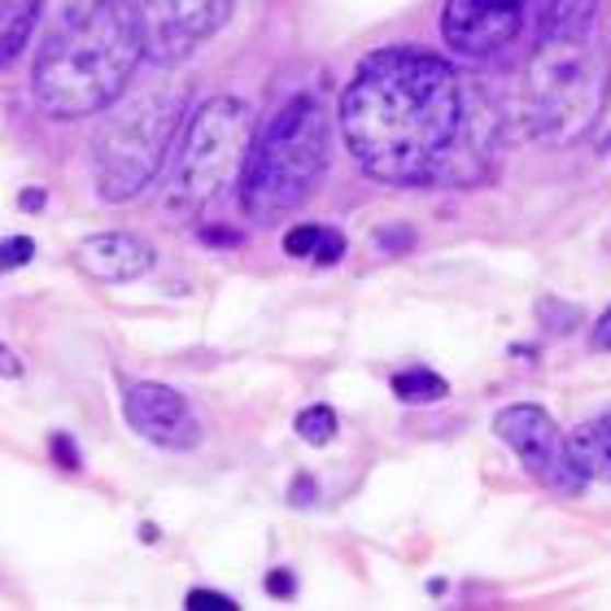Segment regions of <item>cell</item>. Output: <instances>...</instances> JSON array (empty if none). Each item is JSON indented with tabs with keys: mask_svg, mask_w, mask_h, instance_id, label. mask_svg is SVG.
I'll return each mask as SVG.
<instances>
[{
	"mask_svg": "<svg viewBox=\"0 0 611 611\" xmlns=\"http://www.w3.org/2000/svg\"><path fill=\"white\" fill-rule=\"evenodd\" d=\"M463 127V74L393 44L358 61L341 92V136L380 184H437Z\"/></svg>",
	"mask_w": 611,
	"mask_h": 611,
	"instance_id": "1",
	"label": "cell"
},
{
	"mask_svg": "<svg viewBox=\"0 0 611 611\" xmlns=\"http://www.w3.org/2000/svg\"><path fill=\"white\" fill-rule=\"evenodd\" d=\"M35 35L31 96L53 118H83L114 105L140 66L136 9L127 0H105L88 18Z\"/></svg>",
	"mask_w": 611,
	"mask_h": 611,
	"instance_id": "2",
	"label": "cell"
},
{
	"mask_svg": "<svg viewBox=\"0 0 611 611\" xmlns=\"http://www.w3.org/2000/svg\"><path fill=\"white\" fill-rule=\"evenodd\" d=\"M608 92L611 61L595 26L577 35H538V48L520 79L516 114L529 140L573 145L599 123Z\"/></svg>",
	"mask_w": 611,
	"mask_h": 611,
	"instance_id": "3",
	"label": "cell"
},
{
	"mask_svg": "<svg viewBox=\"0 0 611 611\" xmlns=\"http://www.w3.org/2000/svg\"><path fill=\"white\" fill-rule=\"evenodd\" d=\"M332 153V123L319 96H293L267 123L250 162L241 171V210L258 223H276L293 215L306 197L319 188Z\"/></svg>",
	"mask_w": 611,
	"mask_h": 611,
	"instance_id": "4",
	"label": "cell"
},
{
	"mask_svg": "<svg viewBox=\"0 0 611 611\" xmlns=\"http://www.w3.org/2000/svg\"><path fill=\"white\" fill-rule=\"evenodd\" d=\"M184 105L188 88L175 79H153L109 105L105 123L92 136V175L105 201H131L158 180L184 123Z\"/></svg>",
	"mask_w": 611,
	"mask_h": 611,
	"instance_id": "5",
	"label": "cell"
},
{
	"mask_svg": "<svg viewBox=\"0 0 611 611\" xmlns=\"http://www.w3.org/2000/svg\"><path fill=\"white\" fill-rule=\"evenodd\" d=\"M250 149H254V109L237 96L206 101L184 127L166 206L180 215H201L210 201L228 193V184L241 180Z\"/></svg>",
	"mask_w": 611,
	"mask_h": 611,
	"instance_id": "6",
	"label": "cell"
},
{
	"mask_svg": "<svg viewBox=\"0 0 611 611\" xmlns=\"http://www.w3.org/2000/svg\"><path fill=\"white\" fill-rule=\"evenodd\" d=\"M494 433H498V441L511 446V454L524 463V472L538 485H546L564 498H577L586 489V476L568 459V437L560 433V424L542 406H533V402L503 406L494 415Z\"/></svg>",
	"mask_w": 611,
	"mask_h": 611,
	"instance_id": "7",
	"label": "cell"
},
{
	"mask_svg": "<svg viewBox=\"0 0 611 611\" xmlns=\"http://www.w3.org/2000/svg\"><path fill=\"white\" fill-rule=\"evenodd\" d=\"M228 18L232 0H140L136 9L140 57H149L153 66H175L197 44H206Z\"/></svg>",
	"mask_w": 611,
	"mask_h": 611,
	"instance_id": "8",
	"label": "cell"
},
{
	"mask_svg": "<svg viewBox=\"0 0 611 611\" xmlns=\"http://www.w3.org/2000/svg\"><path fill=\"white\" fill-rule=\"evenodd\" d=\"M529 18V0H446L441 39L463 57L503 53Z\"/></svg>",
	"mask_w": 611,
	"mask_h": 611,
	"instance_id": "9",
	"label": "cell"
},
{
	"mask_svg": "<svg viewBox=\"0 0 611 611\" xmlns=\"http://www.w3.org/2000/svg\"><path fill=\"white\" fill-rule=\"evenodd\" d=\"M123 415L145 441H153L162 450H193L201 441L193 406L171 384H153V380L131 384L127 397H123Z\"/></svg>",
	"mask_w": 611,
	"mask_h": 611,
	"instance_id": "10",
	"label": "cell"
},
{
	"mask_svg": "<svg viewBox=\"0 0 611 611\" xmlns=\"http://www.w3.org/2000/svg\"><path fill=\"white\" fill-rule=\"evenodd\" d=\"M153 245L131 232H101L74 245V267L101 285H127L153 272Z\"/></svg>",
	"mask_w": 611,
	"mask_h": 611,
	"instance_id": "11",
	"label": "cell"
},
{
	"mask_svg": "<svg viewBox=\"0 0 611 611\" xmlns=\"http://www.w3.org/2000/svg\"><path fill=\"white\" fill-rule=\"evenodd\" d=\"M568 459L586 481L611 485V411L568 433Z\"/></svg>",
	"mask_w": 611,
	"mask_h": 611,
	"instance_id": "12",
	"label": "cell"
},
{
	"mask_svg": "<svg viewBox=\"0 0 611 611\" xmlns=\"http://www.w3.org/2000/svg\"><path fill=\"white\" fill-rule=\"evenodd\" d=\"M538 18V35H577L595 26L599 0H529Z\"/></svg>",
	"mask_w": 611,
	"mask_h": 611,
	"instance_id": "13",
	"label": "cell"
},
{
	"mask_svg": "<svg viewBox=\"0 0 611 611\" xmlns=\"http://www.w3.org/2000/svg\"><path fill=\"white\" fill-rule=\"evenodd\" d=\"M285 254L289 258H310V263H336L345 254V237L336 228H323V223H298L289 228L285 237Z\"/></svg>",
	"mask_w": 611,
	"mask_h": 611,
	"instance_id": "14",
	"label": "cell"
},
{
	"mask_svg": "<svg viewBox=\"0 0 611 611\" xmlns=\"http://www.w3.org/2000/svg\"><path fill=\"white\" fill-rule=\"evenodd\" d=\"M31 35H35V0H0V70L18 61Z\"/></svg>",
	"mask_w": 611,
	"mask_h": 611,
	"instance_id": "15",
	"label": "cell"
},
{
	"mask_svg": "<svg viewBox=\"0 0 611 611\" xmlns=\"http://www.w3.org/2000/svg\"><path fill=\"white\" fill-rule=\"evenodd\" d=\"M393 393L406 406H433V402H441L450 393V384L437 371H428V367H411V371H397L393 376Z\"/></svg>",
	"mask_w": 611,
	"mask_h": 611,
	"instance_id": "16",
	"label": "cell"
},
{
	"mask_svg": "<svg viewBox=\"0 0 611 611\" xmlns=\"http://www.w3.org/2000/svg\"><path fill=\"white\" fill-rule=\"evenodd\" d=\"M101 4H105V0H35V31L79 22V18H88L92 9H101Z\"/></svg>",
	"mask_w": 611,
	"mask_h": 611,
	"instance_id": "17",
	"label": "cell"
},
{
	"mask_svg": "<svg viewBox=\"0 0 611 611\" xmlns=\"http://www.w3.org/2000/svg\"><path fill=\"white\" fill-rule=\"evenodd\" d=\"M293 428H298V437L306 446H327L336 437V411L332 406H306Z\"/></svg>",
	"mask_w": 611,
	"mask_h": 611,
	"instance_id": "18",
	"label": "cell"
},
{
	"mask_svg": "<svg viewBox=\"0 0 611 611\" xmlns=\"http://www.w3.org/2000/svg\"><path fill=\"white\" fill-rule=\"evenodd\" d=\"M35 258V241L31 237H4L0 241V272H18Z\"/></svg>",
	"mask_w": 611,
	"mask_h": 611,
	"instance_id": "19",
	"label": "cell"
},
{
	"mask_svg": "<svg viewBox=\"0 0 611 611\" xmlns=\"http://www.w3.org/2000/svg\"><path fill=\"white\" fill-rule=\"evenodd\" d=\"M48 450H53L57 468H66V472H79V468H83V454H79L74 437H66V433H53V437H48Z\"/></svg>",
	"mask_w": 611,
	"mask_h": 611,
	"instance_id": "20",
	"label": "cell"
},
{
	"mask_svg": "<svg viewBox=\"0 0 611 611\" xmlns=\"http://www.w3.org/2000/svg\"><path fill=\"white\" fill-rule=\"evenodd\" d=\"M188 608L193 611H237V603L219 590H188Z\"/></svg>",
	"mask_w": 611,
	"mask_h": 611,
	"instance_id": "21",
	"label": "cell"
},
{
	"mask_svg": "<svg viewBox=\"0 0 611 611\" xmlns=\"http://www.w3.org/2000/svg\"><path fill=\"white\" fill-rule=\"evenodd\" d=\"M267 595H276V599H293V595H298V581H293V573L276 568V573L267 577Z\"/></svg>",
	"mask_w": 611,
	"mask_h": 611,
	"instance_id": "22",
	"label": "cell"
},
{
	"mask_svg": "<svg viewBox=\"0 0 611 611\" xmlns=\"http://www.w3.org/2000/svg\"><path fill=\"white\" fill-rule=\"evenodd\" d=\"M590 345L595 349H603V354H611V306L595 319V332H590Z\"/></svg>",
	"mask_w": 611,
	"mask_h": 611,
	"instance_id": "23",
	"label": "cell"
},
{
	"mask_svg": "<svg viewBox=\"0 0 611 611\" xmlns=\"http://www.w3.org/2000/svg\"><path fill=\"white\" fill-rule=\"evenodd\" d=\"M18 376H22V358L9 345H0V380H18Z\"/></svg>",
	"mask_w": 611,
	"mask_h": 611,
	"instance_id": "24",
	"label": "cell"
},
{
	"mask_svg": "<svg viewBox=\"0 0 611 611\" xmlns=\"http://www.w3.org/2000/svg\"><path fill=\"white\" fill-rule=\"evenodd\" d=\"M310 498H319V485H314L310 476H298V485H293V507H306Z\"/></svg>",
	"mask_w": 611,
	"mask_h": 611,
	"instance_id": "25",
	"label": "cell"
},
{
	"mask_svg": "<svg viewBox=\"0 0 611 611\" xmlns=\"http://www.w3.org/2000/svg\"><path fill=\"white\" fill-rule=\"evenodd\" d=\"M201 241H210V245H241L245 237H241V232H223V228H206Z\"/></svg>",
	"mask_w": 611,
	"mask_h": 611,
	"instance_id": "26",
	"label": "cell"
},
{
	"mask_svg": "<svg viewBox=\"0 0 611 611\" xmlns=\"http://www.w3.org/2000/svg\"><path fill=\"white\" fill-rule=\"evenodd\" d=\"M18 206H22V210H39V206H44V193H22Z\"/></svg>",
	"mask_w": 611,
	"mask_h": 611,
	"instance_id": "27",
	"label": "cell"
}]
</instances>
